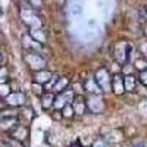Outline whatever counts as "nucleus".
<instances>
[{"label":"nucleus","mask_w":147,"mask_h":147,"mask_svg":"<svg viewBox=\"0 0 147 147\" xmlns=\"http://www.w3.org/2000/svg\"><path fill=\"white\" fill-rule=\"evenodd\" d=\"M113 56L119 65H128L131 60V56H132V46L127 41H119L115 46Z\"/></svg>","instance_id":"f257e3e1"},{"label":"nucleus","mask_w":147,"mask_h":147,"mask_svg":"<svg viewBox=\"0 0 147 147\" xmlns=\"http://www.w3.org/2000/svg\"><path fill=\"white\" fill-rule=\"evenodd\" d=\"M93 77H94L96 82L99 84V87L102 88L103 93L112 91V75H110V72L107 71V68H99L94 72Z\"/></svg>","instance_id":"f03ea898"},{"label":"nucleus","mask_w":147,"mask_h":147,"mask_svg":"<svg viewBox=\"0 0 147 147\" xmlns=\"http://www.w3.org/2000/svg\"><path fill=\"white\" fill-rule=\"evenodd\" d=\"M25 63L32 69V71H40V69H46V59L40 55V52H27L24 56Z\"/></svg>","instance_id":"7ed1b4c3"},{"label":"nucleus","mask_w":147,"mask_h":147,"mask_svg":"<svg viewBox=\"0 0 147 147\" xmlns=\"http://www.w3.org/2000/svg\"><path fill=\"white\" fill-rule=\"evenodd\" d=\"M87 103V110L91 113H103L105 110V100L102 94H91L88 93V97L85 99Z\"/></svg>","instance_id":"20e7f679"},{"label":"nucleus","mask_w":147,"mask_h":147,"mask_svg":"<svg viewBox=\"0 0 147 147\" xmlns=\"http://www.w3.org/2000/svg\"><path fill=\"white\" fill-rule=\"evenodd\" d=\"M21 19L24 21V24H27L30 28H37V27L43 25L41 19L32 10V7H22L21 9Z\"/></svg>","instance_id":"39448f33"},{"label":"nucleus","mask_w":147,"mask_h":147,"mask_svg":"<svg viewBox=\"0 0 147 147\" xmlns=\"http://www.w3.org/2000/svg\"><path fill=\"white\" fill-rule=\"evenodd\" d=\"M5 103L10 107H24L27 105V97L22 91H15L5 97Z\"/></svg>","instance_id":"423d86ee"},{"label":"nucleus","mask_w":147,"mask_h":147,"mask_svg":"<svg viewBox=\"0 0 147 147\" xmlns=\"http://www.w3.org/2000/svg\"><path fill=\"white\" fill-rule=\"evenodd\" d=\"M53 80V74L47 69H40V71H35L34 77H32V82H37V84H41V85H46Z\"/></svg>","instance_id":"0eeeda50"},{"label":"nucleus","mask_w":147,"mask_h":147,"mask_svg":"<svg viewBox=\"0 0 147 147\" xmlns=\"http://www.w3.org/2000/svg\"><path fill=\"white\" fill-rule=\"evenodd\" d=\"M28 136H30V129L25 125H16L10 131V137H13L15 140L22 141V143H25L28 140Z\"/></svg>","instance_id":"6e6552de"},{"label":"nucleus","mask_w":147,"mask_h":147,"mask_svg":"<svg viewBox=\"0 0 147 147\" xmlns=\"http://www.w3.org/2000/svg\"><path fill=\"white\" fill-rule=\"evenodd\" d=\"M72 107H74V112H75V115H80L82 116L85 112H87V103H85V99L82 96H75L74 97V100H72Z\"/></svg>","instance_id":"1a4fd4ad"},{"label":"nucleus","mask_w":147,"mask_h":147,"mask_svg":"<svg viewBox=\"0 0 147 147\" xmlns=\"http://www.w3.org/2000/svg\"><path fill=\"white\" fill-rule=\"evenodd\" d=\"M28 34L32 37V38L37 41V43H40V44H46L47 43V34L44 32L43 27H37V28H30Z\"/></svg>","instance_id":"9d476101"},{"label":"nucleus","mask_w":147,"mask_h":147,"mask_svg":"<svg viewBox=\"0 0 147 147\" xmlns=\"http://www.w3.org/2000/svg\"><path fill=\"white\" fill-rule=\"evenodd\" d=\"M112 91L116 96H122L125 93V87H124V77L122 75H115L112 77Z\"/></svg>","instance_id":"9b49d317"},{"label":"nucleus","mask_w":147,"mask_h":147,"mask_svg":"<svg viewBox=\"0 0 147 147\" xmlns=\"http://www.w3.org/2000/svg\"><path fill=\"white\" fill-rule=\"evenodd\" d=\"M22 44H24V47H27L30 52H40V50H41V46H43V44H40V43H37L30 34H25V35H24Z\"/></svg>","instance_id":"f8f14e48"},{"label":"nucleus","mask_w":147,"mask_h":147,"mask_svg":"<svg viewBox=\"0 0 147 147\" xmlns=\"http://www.w3.org/2000/svg\"><path fill=\"white\" fill-rule=\"evenodd\" d=\"M55 93L53 91H44L41 96H40V99H41V107L44 110H49L50 107H53V103H55Z\"/></svg>","instance_id":"ddd939ff"},{"label":"nucleus","mask_w":147,"mask_h":147,"mask_svg":"<svg viewBox=\"0 0 147 147\" xmlns=\"http://www.w3.org/2000/svg\"><path fill=\"white\" fill-rule=\"evenodd\" d=\"M137 84H138V78L134 77V75H125L124 77V87H125V93H134L137 88Z\"/></svg>","instance_id":"4468645a"},{"label":"nucleus","mask_w":147,"mask_h":147,"mask_svg":"<svg viewBox=\"0 0 147 147\" xmlns=\"http://www.w3.org/2000/svg\"><path fill=\"white\" fill-rule=\"evenodd\" d=\"M82 85H84V90H85V91H88V93H91V94H102V93H103L102 88L99 87V84L96 82L94 77H90V78L85 81Z\"/></svg>","instance_id":"2eb2a0df"},{"label":"nucleus","mask_w":147,"mask_h":147,"mask_svg":"<svg viewBox=\"0 0 147 147\" xmlns=\"http://www.w3.org/2000/svg\"><path fill=\"white\" fill-rule=\"evenodd\" d=\"M68 87H69V78L68 77H59V78H56V81L53 84V93L59 94V93L65 91Z\"/></svg>","instance_id":"dca6fc26"},{"label":"nucleus","mask_w":147,"mask_h":147,"mask_svg":"<svg viewBox=\"0 0 147 147\" xmlns=\"http://www.w3.org/2000/svg\"><path fill=\"white\" fill-rule=\"evenodd\" d=\"M16 124H18V119H16L15 116H10V118H5V119H2V125H0V127H2V129L10 132L12 129L16 127Z\"/></svg>","instance_id":"f3484780"},{"label":"nucleus","mask_w":147,"mask_h":147,"mask_svg":"<svg viewBox=\"0 0 147 147\" xmlns=\"http://www.w3.org/2000/svg\"><path fill=\"white\" fill-rule=\"evenodd\" d=\"M2 143H3V146H6V147H25L22 141H18V140H15L13 137H10V136L5 137V138L2 140Z\"/></svg>","instance_id":"a211bd4d"},{"label":"nucleus","mask_w":147,"mask_h":147,"mask_svg":"<svg viewBox=\"0 0 147 147\" xmlns=\"http://www.w3.org/2000/svg\"><path fill=\"white\" fill-rule=\"evenodd\" d=\"M60 113H62V118H68V119H72L75 116V112H74V107L71 103H66L62 109H60Z\"/></svg>","instance_id":"6ab92c4d"},{"label":"nucleus","mask_w":147,"mask_h":147,"mask_svg":"<svg viewBox=\"0 0 147 147\" xmlns=\"http://www.w3.org/2000/svg\"><path fill=\"white\" fill-rule=\"evenodd\" d=\"M134 68H136L137 71H144V69H147V60L144 59V57H138V59H136V62H134Z\"/></svg>","instance_id":"aec40b11"},{"label":"nucleus","mask_w":147,"mask_h":147,"mask_svg":"<svg viewBox=\"0 0 147 147\" xmlns=\"http://www.w3.org/2000/svg\"><path fill=\"white\" fill-rule=\"evenodd\" d=\"M66 105V100L62 97V94H57L56 97H55V103H53V107L56 109V110H60L63 106Z\"/></svg>","instance_id":"412c9836"},{"label":"nucleus","mask_w":147,"mask_h":147,"mask_svg":"<svg viewBox=\"0 0 147 147\" xmlns=\"http://www.w3.org/2000/svg\"><path fill=\"white\" fill-rule=\"evenodd\" d=\"M12 91H10V85L7 82H3L0 84V99H5L6 96H9Z\"/></svg>","instance_id":"4be33fe9"},{"label":"nucleus","mask_w":147,"mask_h":147,"mask_svg":"<svg viewBox=\"0 0 147 147\" xmlns=\"http://www.w3.org/2000/svg\"><path fill=\"white\" fill-rule=\"evenodd\" d=\"M9 81V71L6 66H0V84Z\"/></svg>","instance_id":"5701e85b"},{"label":"nucleus","mask_w":147,"mask_h":147,"mask_svg":"<svg viewBox=\"0 0 147 147\" xmlns=\"http://www.w3.org/2000/svg\"><path fill=\"white\" fill-rule=\"evenodd\" d=\"M91 147H110V146H109V143L105 138H97V140H94Z\"/></svg>","instance_id":"b1692460"},{"label":"nucleus","mask_w":147,"mask_h":147,"mask_svg":"<svg viewBox=\"0 0 147 147\" xmlns=\"http://www.w3.org/2000/svg\"><path fill=\"white\" fill-rule=\"evenodd\" d=\"M32 88H34V93H35V94H38V96H41V94L44 93V88H43V85H41V84L32 82Z\"/></svg>","instance_id":"393cba45"},{"label":"nucleus","mask_w":147,"mask_h":147,"mask_svg":"<svg viewBox=\"0 0 147 147\" xmlns=\"http://www.w3.org/2000/svg\"><path fill=\"white\" fill-rule=\"evenodd\" d=\"M138 81H140L143 85H146V87H147V69H144V71H141V72H140Z\"/></svg>","instance_id":"a878e982"},{"label":"nucleus","mask_w":147,"mask_h":147,"mask_svg":"<svg viewBox=\"0 0 147 147\" xmlns=\"http://www.w3.org/2000/svg\"><path fill=\"white\" fill-rule=\"evenodd\" d=\"M41 2H43V0H28V3H30L31 6H34V7H40Z\"/></svg>","instance_id":"bb28decb"},{"label":"nucleus","mask_w":147,"mask_h":147,"mask_svg":"<svg viewBox=\"0 0 147 147\" xmlns=\"http://www.w3.org/2000/svg\"><path fill=\"white\" fill-rule=\"evenodd\" d=\"M69 147H82V146H81L80 140H77V141H74V143H72V144H71Z\"/></svg>","instance_id":"cd10ccee"},{"label":"nucleus","mask_w":147,"mask_h":147,"mask_svg":"<svg viewBox=\"0 0 147 147\" xmlns=\"http://www.w3.org/2000/svg\"><path fill=\"white\" fill-rule=\"evenodd\" d=\"M134 147H146V144H143V143H138V144H136Z\"/></svg>","instance_id":"c85d7f7f"},{"label":"nucleus","mask_w":147,"mask_h":147,"mask_svg":"<svg viewBox=\"0 0 147 147\" xmlns=\"http://www.w3.org/2000/svg\"><path fill=\"white\" fill-rule=\"evenodd\" d=\"M144 10H146V13H147V5H146V7H144Z\"/></svg>","instance_id":"c756f323"},{"label":"nucleus","mask_w":147,"mask_h":147,"mask_svg":"<svg viewBox=\"0 0 147 147\" xmlns=\"http://www.w3.org/2000/svg\"><path fill=\"white\" fill-rule=\"evenodd\" d=\"M0 62H2V56H0Z\"/></svg>","instance_id":"7c9ffc66"},{"label":"nucleus","mask_w":147,"mask_h":147,"mask_svg":"<svg viewBox=\"0 0 147 147\" xmlns=\"http://www.w3.org/2000/svg\"><path fill=\"white\" fill-rule=\"evenodd\" d=\"M2 147H6V146H2Z\"/></svg>","instance_id":"2f4dec72"}]
</instances>
